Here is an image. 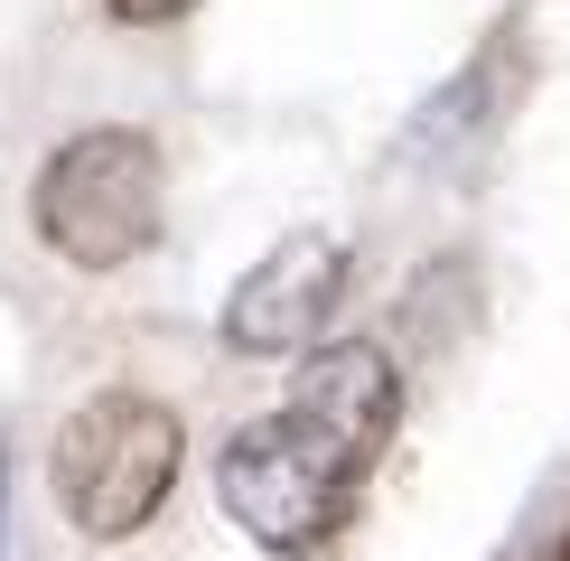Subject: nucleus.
Returning <instances> with one entry per match:
<instances>
[{
	"label": "nucleus",
	"instance_id": "nucleus-5",
	"mask_svg": "<svg viewBox=\"0 0 570 561\" xmlns=\"http://www.w3.org/2000/svg\"><path fill=\"white\" fill-rule=\"evenodd\" d=\"M281 412H299L308 431H327L346 459H374V450H384V431H393V365H384V346H365V337L308 346L299 384H291V403H281Z\"/></svg>",
	"mask_w": 570,
	"mask_h": 561
},
{
	"label": "nucleus",
	"instance_id": "nucleus-9",
	"mask_svg": "<svg viewBox=\"0 0 570 561\" xmlns=\"http://www.w3.org/2000/svg\"><path fill=\"white\" fill-rule=\"evenodd\" d=\"M561 561H570V552H561Z\"/></svg>",
	"mask_w": 570,
	"mask_h": 561
},
{
	"label": "nucleus",
	"instance_id": "nucleus-3",
	"mask_svg": "<svg viewBox=\"0 0 570 561\" xmlns=\"http://www.w3.org/2000/svg\"><path fill=\"white\" fill-rule=\"evenodd\" d=\"M355 478H365V459H346L337 440L308 431L299 412H263V421H244V431L225 440V468H216L225 514H234V524H244L263 552H281V561L318 552L327 533L346 524Z\"/></svg>",
	"mask_w": 570,
	"mask_h": 561
},
{
	"label": "nucleus",
	"instance_id": "nucleus-1",
	"mask_svg": "<svg viewBox=\"0 0 570 561\" xmlns=\"http://www.w3.org/2000/svg\"><path fill=\"white\" fill-rule=\"evenodd\" d=\"M178 459H187V431H178L169 403H150V393H94V403L66 412L57 450H47L57 524L85 533V543L150 533L159 505L178 496Z\"/></svg>",
	"mask_w": 570,
	"mask_h": 561
},
{
	"label": "nucleus",
	"instance_id": "nucleus-4",
	"mask_svg": "<svg viewBox=\"0 0 570 561\" xmlns=\"http://www.w3.org/2000/svg\"><path fill=\"white\" fill-rule=\"evenodd\" d=\"M337 291H346V244L337 234H291L234 280L225 346L234 356H308L337 318Z\"/></svg>",
	"mask_w": 570,
	"mask_h": 561
},
{
	"label": "nucleus",
	"instance_id": "nucleus-7",
	"mask_svg": "<svg viewBox=\"0 0 570 561\" xmlns=\"http://www.w3.org/2000/svg\"><path fill=\"white\" fill-rule=\"evenodd\" d=\"M187 10H197V0H112V19H131V29H169Z\"/></svg>",
	"mask_w": 570,
	"mask_h": 561
},
{
	"label": "nucleus",
	"instance_id": "nucleus-2",
	"mask_svg": "<svg viewBox=\"0 0 570 561\" xmlns=\"http://www.w3.org/2000/svg\"><path fill=\"white\" fill-rule=\"evenodd\" d=\"M159 206H169V169H159L150 131L131 122H94L66 150H47V169L29 187V225L57 263L76 272H122L159 244Z\"/></svg>",
	"mask_w": 570,
	"mask_h": 561
},
{
	"label": "nucleus",
	"instance_id": "nucleus-6",
	"mask_svg": "<svg viewBox=\"0 0 570 561\" xmlns=\"http://www.w3.org/2000/svg\"><path fill=\"white\" fill-rule=\"evenodd\" d=\"M487 104H495V57H478V66H468V76L449 85L431 112H421V131H412V159H449L459 140H478V131L495 122Z\"/></svg>",
	"mask_w": 570,
	"mask_h": 561
},
{
	"label": "nucleus",
	"instance_id": "nucleus-8",
	"mask_svg": "<svg viewBox=\"0 0 570 561\" xmlns=\"http://www.w3.org/2000/svg\"><path fill=\"white\" fill-rule=\"evenodd\" d=\"M0 524H10V450H0Z\"/></svg>",
	"mask_w": 570,
	"mask_h": 561
}]
</instances>
